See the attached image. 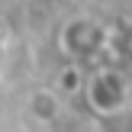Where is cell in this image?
Wrapping results in <instances>:
<instances>
[{"mask_svg":"<svg viewBox=\"0 0 132 132\" xmlns=\"http://www.w3.org/2000/svg\"><path fill=\"white\" fill-rule=\"evenodd\" d=\"M116 52H122V58H126V61L132 64V26L126 32H122L119 39H116Z\"/></svg>","mask_w":132,"mask_h":132,"instance_id":"cell-3","label":"cell"},{"mask_svg":"<svg viewBox=\"0 0 132 132\" xmlns=\"http://www.w3.org/2000/svg\"><path fill=\"white\" fill-rule=\"evenodd\" d=\"M87 100H90V106H97L100 113L119 110L122 100H126V84H122V77L116 74V71H100V74H94L90 84H87Z\"/></svg>","mask_w":132,"mask_h":132,"instance_id":"cell-2","label":"cell"},{"mask_svg":"<svg viewBox=\"0 0 132 132\" xmlns=\"http://www.w3.org/2000/svg\"><path fill=\"white\" fill-rule=\"evenodd\" d=\"M61 42H64V52H68L71 58H90V55L100 52V45L106 42V36H103L100 23L81 16V19H71V23L64 26Z\"/></svg>","mask_w":132,"mask_h":132,"instance_id":"cell-1","label":"cell"}]
</instances>
